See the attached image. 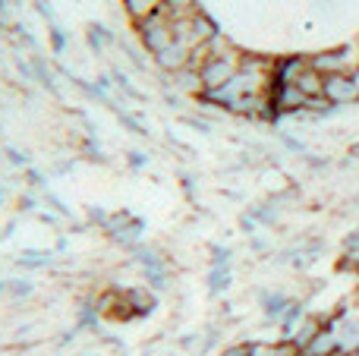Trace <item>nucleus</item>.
<instances>
[{"instance_id":"1","label":"nucleus","mask_w":359,"mask_h":356,"mask_svg":"<svg viewBox=\"0 0 359 356\" xmlns=\"http://www.w3.org/2000/svg\"><path fill=\"white\" fill-rule=\"evenodd\" d=\"M240 63H243V50L233 48V44L217 50V54H208V60H205L202 69H198L202 92H217V88H224L236 73H240Z\"/></svg>"},{"instance_id":"2","label":"nucleus","mask_w":359,"mask_h":356,"mask_svg":"<svg viewBox=\"0 0 359 356\" xmlns=\"http://www.w3.org/2000/svg\"><path fill=\"white\" fill-rule=\"evenodd\" d=\"M170 29H174V41H177V44H183V48L189 50V54H192L196 48H202V44H208L211 38L217 35L215 22H211V19L205 16L202 10L192 13V16L170 19Z\"/></svg>"},{"instance_id":"3","label":"nucleus","mask_w":359,"mask_h":356,"mask_svg":"<svg viewBox=\"0 0 359 356\" xmlns=\"http://www.w3.org/2000/svg\"><path fill=\"white\" fill-rule=\"evenodd\" d=\"M309 57V67L322 76H337V73H353L359 67V54L350 44L344 48H328V50H318V54H306Z\"/></svg>"},{"instance_id":"4","label":"nucleus","mask_w":359,"mask_h":356,"mask_svg":"<svg viewBox=\"0 0 359 356\" xmlns=\"http://www.w3.org/2000/svg\"><path fill=\"white\" fill-rule=\"evenodd\" d=\"M139 38H142V48L149 54H161L168 44H174V29H170V16L164 10H158L155 16H149L145 22L136 25Z\"/></svg>"},{"instance_id":"5","label":"nucleus","mask_w":359,"mask_h":356,"mask_svg":"<svg viewBox=\"0 0 359 356\" xmlns=\"http://www.w3.org/2000/svg\"><path fill=\"white\" fill-rule=\"evenodd\" d=\"M322 95L328 98V104H331V107H347V104H356V101H359V92H356L353 73L325 76V88H322Z\"/></svg>"},{"instance_id":"6","label":"nucleus","mask_w":359,"mask_h":356,"mask_svg":"<svg viewBox=\"0 0 359 356\" xmlns=\"http://www.w3.org/2000/svg\"><path fill=\"white\" fill-rule=\"evenodd\" d=\"M268 98H271L278 117H280V114H299V111H306V101H309L297 85H274Z\"/></svg>"},{"instance_id":"7","label":"nucleus","mask_w":359,"mask_h":356,"mask_svg":"<svg viewBox=\"0 0 359 356\" xmlns=\"http://www.w3.org/2000/svg\"><path fill=\"white\" fill-rule=\"evenodd\" d=\"M309 67L306 54H293V57H280L274 60V85H297L299 73Z\"/></svg>"},{"instance_id":"8","label":"nucleus","mask_w":359,"mask_h":356,"mask_svg":"<svg viewBox=\"0 0 359 356\" xmlns=\"http://www.w3.org/2000/svg\"><path fill=\"white\" fill-rule=\"evenodd\" d=\"M155 63L164 69V73L177 76V73H183V69H189V50L174 41V44H168L161 54H155Z\"/></svg>"},{"instance_id":"9","label":"nucleus","mask_w":359,"mask_h":356,"mask_svg":"<svg viewBox=\"0 0 359 356\" xmlns=\"http://www.w3.org/2000/svg\"><path fill=\"white\" fill-rule=\"evenodd\" d=\"M306 353L309 356H337V334L331 331L328 322H322V328H318V334L312 338V344L306 347Z\"/></svg>"},{"instance_id":"10","label":"nucleus","mask_w":359,"mask_h":356,"mask_svg":"<svg viewBox=\"0 0 359 356\" xmlns=\"http://www.w3.org/2000/svg\"><path fill=\"white\" fill-rule=\"evenodd\" d=\"M161 10V0H123V13L133 19V25L145 22L149 16Z\"/></svg>"},{"instance_id":"11","label":"nucleus","mask_w":359,"mask_h":356,"mask_svg":"<svg viewBox=\"0 0 359 356\" xmlns=\"http://www.w3.org/2000/svg\"><path fill=\"white\" fill-rule=\"evenodd\" d=\"M297 88L306 95V98H322V88H325V76L316 73L312 67H306L297 79Z\"/></svg>"},{"instance_id":"12","label":"nucleus","mask_w":359,"mask_h":356,"mask_svg":"<svg viewBox=\"0 0 359 356\" xmlns=\"http://www.w3.org/2000/svg\"><path fill=\"white\" fill-rule=\"evenodd\" d=\"M126 300H130L133 315H149V313H151V306H155V296H151L149 290H142V287L126 290Z\"/></svg>"},{"instance_id":"13","label":"nucleus","mask_w":359,"mask_h":356,"mask_svg":"<svg viewBox=\"0 0 359 356\" xmlns=\"http://www.w3.org/2000/svg\"><path fill=\"white\" fill-rule=\"evenodd\" d=\"M161 10L168 13L170 19L192 16V13H198V0H161Z\"/></svg>"},{"instance_id":"14","label":"nucleus","mask_w":359,"mask_h":356,"mask_svg":"<svg viewBox=\"0 0 359 356\" xmlns=\"http://www.w3.org/2000/svg\"><path fill=\"white\" fill-rule=\"evenodd\" d=\"M287 306H290V300H287L284 294H268V296H265V313H268V319L280 322V319H284V313H287Z\"/></svg>"},{"instance_id":"15","label":"nucleus","mask_w":359,"mask_h":356,"mask_svg":"<svg viewBox=\"0 0 359 356\" xmlns=\"http://www.w3.org/2000/svg\"><path fill=\"white\" fill-rule=\"evenodd\" d=\"M249 347L252 344H236V347H227L221 356H249Z\"/></svg>"},{"instance_id":"16","label":"nucleus","mask_w":359,"mask_h":356,"mask_svg":"<svg viewBox=\"0 0 359 356\" xmlns=\"http://www.w3.org/2000/svg\"><path fill=\"white\" fill-rule=\"evenodd\" d=\"M353 82H356V92H359V67L353 69Z\"/></svg>"},{"instance_id":"17","label":"nucleus","mask_w":359,"mask_h":356,"mask_svg":"<svg viewBox=\"0 0 359 356\" xmlns=\"http://www.w3.org/2000/svg\"><path fill=\"white\" fill-rule=\"evenodd\" d=\"M353 155H359V145H356V149H353Z\"/></svg>"}]
</instances>
